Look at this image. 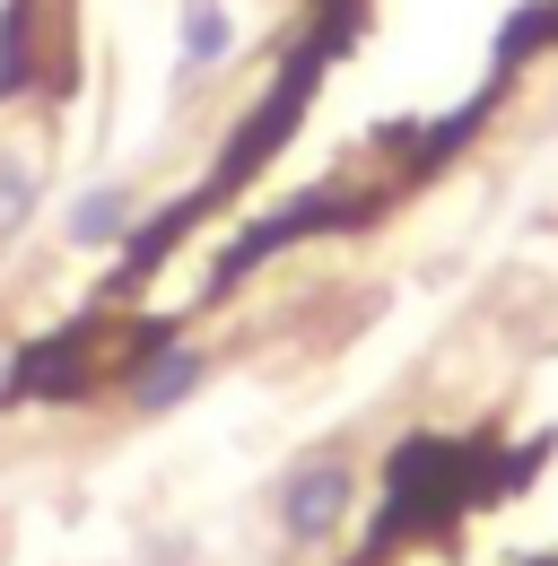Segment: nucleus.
Segmentation results:
<instances>
[{"label": "nucleus", "instance_id": "1", "mask_svg": "<svg viewBox=\"0 0 558 566\" xmlns=\"http://www.w3.org/2000/svg\"><path fill=\"white\" fill-rule=\"evenodd\" d=\"M271 514H279V541H288V549H323V541H341L349 514H358V462L332 453V444L306 453V462H288Z\"/></svg>", "mask_w": 558, "mask_h": 566}, {"label": "nucleus", "instance_id": "2", "mask_svg": "<svg viewBox=\"0 0 558 566\" xmlns=\"http://www.w3.org/2000/svg\"><path fill=\"white\" fill-rule=\"evenodd\" d=\"M209 384V349L202 340H184L175 323H148L123 357V401H132L140 419H166V410H184L193 392Z\"/></svg>", "mask_w": 558, "mask_h": 566}, {"label": "nucleus", "instance_id": "3", "mask_svg": "<svg viewBox=\"0 0 558 566\" xmlns=\"http://www.w3.org/2000/svg\"><path fill=\"white\" fill-rule=\"evenodd\" d=\"M236 62V9L227 0H184V18H175V78L193 87V78L227 71Z\"/></svg>", "mask_w": 558, "mask_h": 566}, {"label": "nucleus", "instance_id": "4", "mask_svg": "<svg viewBox=\"0 0 558 566\" xmlns=\"http://www.w3.org/2000/svg\"><path fill=\"white\" fill-rule=\"evenodd\" d=\"M132 227H140V192H132V184H87V192L62 210V235L79 244V253L132 244Z\"/></svg>", "mask_w": 558, "mask_h": 566}, {"label": "nucleus", "instance_id": "5", "mask_svg": "<svg viewBox=\"0 0 558 566\" xmlns=\"http://www.w3.org/2000/svg\"><path fill=\"white\" fill-rule=\"evenodd\" d=\"M35 210H44V166L35 157H0V244H18Z\"/></svg>", "mask_w": 558, "mask_h": 566}, {"label": "nucleus", "instance_id": "6", "mask_svg": "<svg viewBox=\"0 0 558 566\" xmlns=\"http://www.w3.org/2000/svg\"><path fill=\"white\" fill-rule=\"evenodd\" d=\"M9 401H27V392H18V349L0 340V419H9Z\"/></svg>", "mask_w": 558, "mask_h": 566}]
</instances>
